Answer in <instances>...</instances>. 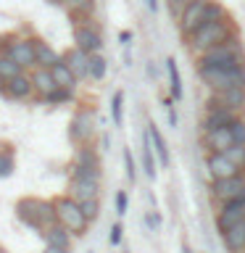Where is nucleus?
I'll return each mask as SVG.
<instances>
[{"label": "nucleus", "instance_id": "f257e3e1", "mask_svg": "<svg viewBox=\"0 0 245 253\" xmlns=\"http://www.w3.org/2000/svg\"><path fill=\"white\" fill-rule=\"evenodd\" d=\"M232 35H235L232 19L224 13V16H219V19H211V21L201 24V27H198L190 37H185V40H187L190 53H193V55H203L205 50H211L213 45H219L221 40H227Z\"/></svg>", "mask_w": 245, "mask_h": 253}, {"label": "nucleus", "instance_id": "f03ea898", "mask_svg": "<svg viewBox=\"0 0 245 253\" xmlns=\"http://www.w3.org/2000/svg\"><path fill=\"white\" fill-rule=\"evenodd\" d=\"M16 216H19L27 227L37 229V232H45V229H50L53 224H58L53 201H42V198H21V201L16 203Z\"/></svg>", "mask_w": 245, "mask_h": 253}, {"label": "nucleus", "instance_id": "7ed1b4c3", "mask_svg": "<svg viewBox=\"0 0 245 253\" xmlns=\"http://www.w3.org/2000/svg\"><path fill=\"white\" fill-rule=\"evenodd\" d=\"M224 13L227 11L219 3H213V0H190L185 5V11H182V16H179V32L185 37H190L201 24L211 21V19H219V16H224Z\"/></svg>", "mask_w": 245, "mask_h": 253}, {"label": "nucleus", "instance_id": "20e7f679", "mask_svg": "<svg viewBox=\"0 0 245 253\" xmlns=\"http://www.w3.org/2000/svg\"><path fill=\"white\" fill-rule=\"evenodd\" d=\"M198 77L211 92L227 90L235 84H245V66H213V63H198Z\"/></svg>", "mask_w": 245, "mask_h": 253}, {"label": "nucleus", "instance_id": "39448f33", "mask_svg": "<svg viewBox=\"0 0 245 253\" xmlns=\"http://www.w3.org/2000/svg\"><path fill=\"white\" fill-rule=\"evenodd\" d=\"M198 63H213V66H245V53H243L240 37L232 35V37L221 40V42L213 45L211 50L198 55Z\"/></svg>", "mask_w": 245, "mask_h": 253}, {"label": "nucleus", "instance_id": "423d86ee", "mask_svg": "<svg viewBox=\"0 0 245 253\" xmlns=\"http://www.w3.org/2000/svg\"><path fill=\"white\" fill-rule=\"evenodd\" d=\"M53 206H55L58 224H63L71 235H84V232H87L90 219L84 216V211H82V206H79V201H74L71 195H63V198H55Z\"/></svg>", "mask_w": 245, "mask_h": 253}, {"label": "nucleus", "instance_id": "0eeeda50", "mask_svg": "<svg viewBox=\"0 0 245 253\" xmlns=\"http://www.w3.org/2000/svg\"><path fill=\"white\" fill-rule=\"evenodd\" d=\"M211 198L216 203L245 198V171L232 174V177H224V179H213L211 182Z\"/></svg>", "mask_w": 245, "mask_h": 253}, {"label": "nucleus", "instance_id": "6e6552de", "mask_svg": "<svg viewBox=\"0 0 245 253\" xmlns=\"http://www.w3.org/2000/svg\"><path fill=\"white\" fill-rule=\"evenodd\" d=\"M95 134V111L92 108H79L74 119H71V126H69V137L71 142L77 145H90Z\"/></svg>", "mask_w": 245, "mask_h": 253}, {"label": "nucleus", "instance_id": "1a4fd4ad", "mask_svg": "<svg viewBox=\"0 0 245 253\" xmlns=\"http://www.w3.org/2000/svg\"><path fill=\"white\" fill-rule=\"evenodd\" d=\"M71 177H90L100 179V158L90 145H79L74 166H71Z\"/></svg>", "mask_w": 245, "mask_h": 253}, {"label": "nucleus", "instance_id": "9d476101", "mask_svg": "<svg viewBox=\"0 0 245 253\" xmlns=\"http://www.w3.org/2000/svg\"><path fill=\"white\" fill-rule=\"evenodd\" d=\"M240 221H245V198L219 203V211H216V229L219 232H227V229H232Z\"/></svg>", "mask_w": 245, "mask_h": 253}, {"label": "nucleus", "instance_id": "9b49d317", "mask_svg": "<svg viewBox=\"0 0 245 253\" xmlns=\"http://www.w3.org/2000/svg\"><path fill=\"white\" fill-rule=\"evenodd\" d=\"M74 42H77V47H82V50L90 53V55L103 50V35H100V29L95 27L92 21L77 24L74 27Z\"/></svg>", "mask_w": 245, "mask_h": 253}, {"label": "nucleus", "instance_id": "f8f14e48", "mask_svg": "<svg viewBox=\"0 0 245 253\" xmlns=\"http://www.w3.org/2000/svg\"><path fill=\"white\" fill-rule=\"evenodd\" d=\"M237 116H240V111L227 108V106H221V103H213V100H208V106H205V116H203V129H216V126H229V124H232Z\"/></svg>", "mask_w": 245, "mask_h": 253}, {"label": "nucleus", "instance_id": "ddd939ff", "mask_svg": "<svg viewBox=\"0 0 245 253\" xmlns=\"http://www.w3.org/2000/svg\"><path fill=\"white\" fill-rule=\"evenodd\" d=\"M203 145L208 148V153H224L227 148L235 145L229 126H216V129H203Z\"/></svg>", "mask_w": 245, "mask_h": 253}, {"label": "nucleus", "instance_id": "4468645a", "mask_svg": "<svg viewBox=\"0 0 245 253\" xmlns=\"http://www.w3.org/2000/svg\"><path fill=\"white\" fill-rule=\"evenodd\" d=\"M69 195L74 201H90V198L100 195V179H90V177H71L69 182Z\"/></svg>", "mask_w": 245, "mask_h": 253}, {"label": "nucleus", "instance_id": "2eb2a0df", "mask_svg": "<svg viewBox=\"0 0 245 253\" xmlns=\"http://www.w3.org/2000/svg\"><path fill=\"white\" fill-rule=\"evenodd\" d=\"M3 92L13 100H29L37 90H35V82H32V74H24L21 71V74H16L13 79H8Z\"/></svg>", "mask_w": 245, "mask_h": 253}, {"label": "nucleus", "instance_id": "dca6fc26", "mask_svg": "<svg viewBox=\"0 0 245 253\" xmlns=\"http://www.w3.org/2000/svg\"><path fill=\"white\" fill-rule=\"evenodd\" d=\"M205 166H208L211 179H224V177H232V174H240V171H243L237 164L229 161L227 153H208V158H205Z\"/></svg>", "mask_w": 245, "mask_h": 253}, {"label": "nucleus", "instance_id": "f3484780", "mask_svg": "<svg viewBox=\"0 0 245 253\" xmlns=\"http://www.w3.org/2000/svg\"><path fill=\"white\" fill-rule=\"evenodd\" d=\"M213 103H221L227 108H235V111H245V84H235V87H227V90H219L211 95Z\"/></svg>", "mask_w": 245, "mask_h": 253}, {"label": "nucleus", "instance_id": "a211bd4d", "mask_svg": "<svg viewBox=\"0 0 245 253\" xmlns=\"http://www.w3.org/2000/svg\"><path fill=\"white\" fill-rule=\"evenodd\" d=\"M32 82H35V90H37V95L42 100L58 90V82H55L53 71L47 66H35V71H32Z\"/></svg>", "mask_w": 245, "mask_h": 253}, {"label": "nucleus", "instance_id": "6ab92c4d", "mask_svg": "<svg viewBox=\"0 0 245 253\" xmlns=\"http://www.w3.org/2000/svg\"><path fill=\"white\" fill-rule=\"evenodd\" d=\"M63 61L71 66V71L79 77V79H87L90 77V53H84L82 47H71V50L63 53Z\"/></svg>", "mask_w": 245, "mask_h": 253}, {"label": "nucleus", "instance_id": "aec40b11", "mask_svg": "<svg viewBox=\"0 0 245 253\" xmlns=\"http://www.w3.org/2000/svg\"><path fill=\"white\" fill-rule=\"evenodd\" d=\"M66 8V13L74 19V24H82V21H92L90 13L95 11V0H63L61 3Z\"/></svg>", "mask_w": 245, "mask_h": 253}, {"label": "nucleus", "instance_id": "412c9836", "mask_svg": "<svg viewBox=\"0 0 245 253\" xmlns=\"http://www.w3.org/2000/svg\"><path fill=\"white\" fill-rule=\"evenodd\" d=\"M50 71H53V77H55V82H58V87H66V90H74L77 87V82H79V77L71 71V66L66 61H63V55H61V61H55L53 66H50Z\"/></svg>", "mask_w": 245, "mask_h": 253}, {"label": "nucleus", "instance_id": "4be33fe9", "mask_svg": "<svg viewBox=\"0 0 245 253\" xmlns=\"http://www.w3.org/2000/svg\"><path fill=\"white\" fill-rule=\"evenodd\" d=\"M148 134H150V142H153V150H156V156H158V164H161V166H169V164H171V156H169V145H166L161 129H158L156 124H150V126H148Z\"/></svg>", "mask_w": 245, "mask_h": 253}, {"label": "nucleus", "instance_id": "5701e85b", "mask_svg": "<svg viewBox=\"0 0 245 253\" xmlns=\"http://www.w3.org/2000/svg\"><path fill=\"white\" fill-rule=\"evenodd\" d=\"M16 169V150L11 142H0V179L11 177Z\"/></svg>", "mask_w": 245, "mask_h": 253}, {"label": "nucleus", "instance_id": "b1692460", "mask_svg": "<svg viewBox=\"0 0 245 253\" xmlns=\"http://www.w3.org/2000/svg\"><path fill=\"white\" fill-rule=\"evenodd\" d=\"M21 71H24L21 63H16L11 55L0 53V90H5V82H8V79H13L16 74H21Z\"/></svg>", "mask_w": 245, "mask_h": 253}, {"label": "nucleus", "instance_id": "393cba45", "mask_svg": "<svg viewBox=\"0 0 245 253\" xmlns=\"http://www.w3.org/2000/svg\"><path fill=\"white\" fill-rule=\"evenodd\" d=\"M45 243L50 245H61V248H71V232L63 224H53L50 229H45Z\"/></svg>", "mask_w": 245, "mask_h": 253}, {"label": "nucleus", "instance_id": "a878e982", "mask_svg": "<svg viewBox=\"0 0 245 253\" xmlns=\"http://www.w3.org/2000/svg\"><path fill=\"white\" fill-rule=\"evenodd\" d=\"M166 71H169V92L174 100H182V95H185V90H182V77H179V66L174 58H166Z\"/></svg>", "mask_w": 245, "mask_h": 253}, {"label": "nucleus", "instance_id": "bb28decb", "mask_svg": "<svg viewBox=\"0 0 245 253\" xmlns=\"http://www.w3.org/2000/svg\"><path fill=\"white\" fill-rule=\"evenodd\" d=\"M35 53H37V66H47V69H50L55 61H61V55L55 53L45 40H35Z\"/></svg>", "mask_w": 245, "mask_h": 253}, {"label": "nucleus", "instance_id": "cd10ccee", "mask_svg": "<svg viewBox=\"0 0 245 253\" xmlns=\"http://www.w3.org/2000/svg\"><path fill=\"white\" fill-rule=\"evenodd\" d=\"M142 166H145V174L153 179L156 177V158H153V142H150L148 132H145V137H142Z\"/></svg>", "mask_w": 245, "mask_h": 253}, {"label": "nucleus", "instance_id": "c85d7f7f", "mask_svg": "<svg viewBox=\"0 0 245 253\" xmlns=\"http://www.w3.org/2000/svg\"><path fill=\"white\" fill-rule=\"evenodd\" d=\"M106 71H108V61L103 58L100 53H92V55H90V79L100 82V79L106 77Z\"/></svg>", "mask_w": 245, "mask_h": 253}, {"label": "nucleus", "instance_id": "c756f323", "mask_svg": "<svg viewBox=\"0 0 245 253\" xmlns=\"http://www.w3.org/2000/svg\"><path fill=\"white\" fill-rule=\"evenodd\" d=\"M111 116H114V124L116 126L124 124V92L122 90L114 92V100H111Z\"/></svg>", "mask_w": 245, "mask_h": 253}, {"label": "nucleus", "instance_id": "7c9ffc66", "mask_svg": "<svg viewBox=\"0 0 245 253\" xmlns=\"http://www.w3.org/2000/svg\"><path fill=\"white\" fill-rule=\"evenodd\" d=\"M229 132H232V140L235 145H245V119L237 116L232 124H229Z\"/></svg>", "mask_w": 245, "mask_h": 253}, {"label": "nucleus", "instance_id": "2f4dec72", "mask_svg": "<svg viewBox=\"0 0 245 253\" xmlns=\"http://www.w3.org/2000/svg\"><path fill=\"white\" fill-rule=\"evenodd\" d=\"M224 153H227L229 161L237 164V166H240V169L245 171V145H232V148H227Z\"/></svg>", "mask_w": 245, "mask_h": 253}, {"label": "nucleus", "instance_id": "473e14b6", "mask_svg": "<svg viewBox=\"0 0 245 253\" xmlns=\"http://www.w3.org/2000/svg\"><path fill=\"white\" fill-rule=\"evenodd\" d=\"M79 206H82L84 216L90 219V221H95V219L100 216V201H98V198H90V201H82Z\"/></svg>", "mask_w": 245, "mask_h": 253}, {"label": "nucleus", "instance_id": "72a5a7b5", "mask_svg": "<svg viewBox=\"0 0 245 253\" xmlns=\"http://www.w3.org/2000/svg\"><path fill=\"white\" fill-rule=\"evenodd\" d=\"M74 98V90H66V87H58L53 95H47L45 98V103H50V106H55V103H66V100H71Z\"/></svg>", "mask_w": 245, "mask_h": 253}, {"label": "nucleus", "instance_id": "f704fd0d", "mask_svg": "<svg viewBox=\"0 0 245 253\" xmlns=\"http://www.w3.org/2000/svg\"><path fill=\"white\" fill-rule=\"evenodd\" d=\"M126 206H129V198H126L124 190H119V193H116V213H119V216H124V213H126Z\"/></svg>", "mask_w": 245, "mask_h": 253}, {"label": "nucleus", "instance_id": "c9c22d12", "mask_svg": "<svg viewBox=\"0 0 245 253\" xmlns=\"http://www.w3.org/2000/svg\"><path fill=\"white\" fill-rule=\"evenodd\" d=\"M187 3H190V0H169V13H171V16H177V19H179Z\"/></svg>", "mask_w": 245, "mask_h": 253}, {"label": "nucleus", "instance_id": "e433bc0d", "mask_svg": "<svg viewBox=\"0 0 245 253\" xmlns=\"http://www.w3.org/2000/svg\"><path fill=\"white\" fill-rule=\"evenodd\" d=\"M124 164H126V179L134 182V161H132V153L129 148H124Z\"/></svg>", "mask_w": 245, "mask_h": 253}, {"label": "nucleus", "instance_id": "4c0bfd02", "mask_svg": "<svg viewBox=\"0 0 245 253\" xmlns=\"http://www.w3.org/2000/svg\"><path fill=\"white\" fill-rule=\"evenodd\" d=\"M122 232H124L122 224H114V227H111V235H108V243L111 245H119V243H122Z\"/></svg>", "mask_w": 245, "mask_h": 253}, {"label": "nucleus", "instance_id": "58836bf2", "mask_svg": "<svg viewBox=\"0 0 245 253\" xmlns=\"http://www.w3.org/2000/svg\"><path fill=\"white\" fill-rule=\"evenodd\" d=\"M145 221H148L150 229H158V227H161V216H158V213H153V211H150L148 216H145Z\"/></svg>", "mask_w": 245, "mask_h": 253}, {"label": "nucleus", "instance_id": "ea45409f", "mask_svg": "<svg viewBox=\"0 0 245 253\" xmlns=\"http://www.w3.org/2000/svg\"><path fill=\"white\" fill-rule=\"evenodd\" d=\"M42 253H69V248H61V245H50V243H45V251Z\"/></svg>", "mask_w": 245, "mask_h": 253}, {"label": "nucleus", "instance_id": "a19ab883", "mask_svg": "<svg viewBox=\"0 0 245 253\" xmlns=\"http://www.w3.org/2000/svg\"><path fill=\"white\" fill-rule=\"evenodd\" d=\"M169 124H171V129L179 124V119H177V111H174V108H169Z\"/></svg>", "mask_w": 245, "mask_h": 253}, {"label": "nucleus", "instance_id": "79ce46f5", "mask_svg": "<svg viewBox=\"0 0 245 253\" xmlns=\"http://www.w3.org/2000/svg\"><path fill=\"white\" fill-rule=\"evenodd\" d=\"M119 40H122V45H129L132 35H129V32H122V35H119Z\"/></svg>", "mask_w": 245, "mask_h": 253}, {"label": "nucleus", "instance_id": "37998d69", "mask_svg": "<svg viewBox=\"0 0 245 253\" xmlns=\"http://www.w3.org/2000/svg\"><path fill=\"white\" fill-rule=\"evenodd\" d=\"M145 3H148V11H158V0H145Z\"/></svg>", "mask_w": 245, "mask_h": 253}, {"label": "nucleus", "instance_id": "c03bdc74", "mask_svg": "<svg viewBox=\"0 0 245 253\" xmlns=\"http://www.w3.org/2000/svg\"><path fill=\"white\" fill-rule=\"evenodd\" d=\"M182 253H193V251H190V245H187V243H182Z\"/></svg>", "mask_w": 245, "mask_h": 253}, {"label": "nucleus", "instance_id": "a18cd8bd", "mask_svg": "<svg viewBox=\"0 0 245 253\" xmlns=\"http://www.w3.org/2000/svg\"><path fill=\"white\" fill-rule=\"evenodd\" d=\"M50 3H55V5H61V3H63V0H50Z\"/></svg>", "mask_w": 245, "mask_h": 253}, {"label": "nucleus", "instance_id": "49530a36", "mask_svg": "<svg viewBox=\"0 0 245 253\" xmlns=\"http://www.w3.org/2000/svg\"><path fill=\"white\" fill-rule=\"evenodd\" d=\"M0 253H5V248H3V245H0Z\"/></svg>", "mask_w": 245, "mask_h": 253}]
</instances>
